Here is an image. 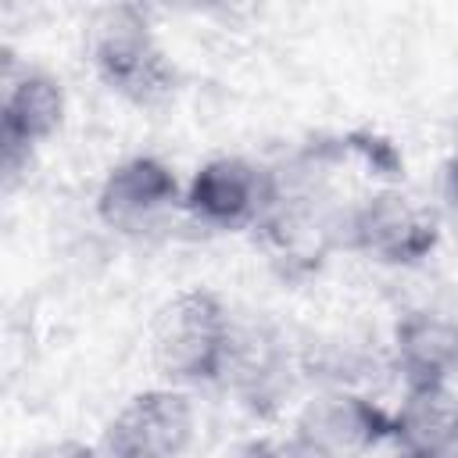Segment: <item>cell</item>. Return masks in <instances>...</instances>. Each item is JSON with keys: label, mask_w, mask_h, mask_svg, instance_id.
I'll list each match as a JSON object with an SVG mask.
<instances>
[{"label": "cell", "mask_w": 458, "mask_h": 458, "mask_svg": "<svg viewBox=\"0 0 458 458\" xmlns=\"http://www.w3.org/2000/svg\"><path fill=\"white\" fill-rule=\"evenodd\" d=\"M440 243V218L397 186L369 190L344 215V250L390 268L422 265Z\"/></svg>", "instance_id": "3"}, {"label": "cell", "mask_w": 458, "mask_h": 458, "mask_svg": "<svg viewBox=\"0 0 458 458\" xmlns=\"http://www.w3.org/2000/svg\"><path fill=\"white\" fill-rule=\"evenodd\" d=\"M222 383L233 386L250 411H268V404L290 394V354L268 333H236L233 361Z\"/></svg>", "instance_id": "11"}, {"label": "cell", "mask_w": 458, "mask_h": 458, "mask_svg": "<svg viewBox=\"0 0 458 458\" xmlns=\"http://www.w3.org/2000/svg\"><path fill=\"white\" fill-rule=\"evenodd\" d=\"M247 458H326L322 451H315L308 440H301L297 433H286L279 440H265V444H254Z\"/></svg>", "instance_id": "12"}, {"label": "cell", "mask_w": 458, "mask_h": 458, "mask_svg": "<svg viewBox=\"0 0 458 458\" xmlns=\"http://www.w3.org/2000/svg\"><path fill=\"white\" fill-rule=\"evenodd\" d=\"M64 86L47 68H18L7 54L4 61V100H0V161L7 182L32 161V154L57 136L64 125Z\"/></svg>", "instance_id": "7"}, {"label": "cell", "mask_w": 458, "mask_h": 458, "mask_svg": "<svg viewBox=\"0 0 458 458\" xmlns=\"http://www.w3.org/2000/svg\"><path fill=\"white\" fill-rule=\"evenodd\" d=\"M21 458H97V447H89L79 437H54V440L29 447Z\"/></svg>", "instance_id": "13"}, {"label": "cell", "mask_w": 458, "mask_h": 458, "mask_svg": "<svg viewBox=\"0 0 458 458\" xmlns=\"http://www.w3.org/2000/svg\"><path fill=\"white\" fill-rule=\"evenodd\" d=\"M404 390H440L458 379V322L440 311H408L390 340Z\"/></svg>", "instance_id": "9"}, {"label": "cell", "mask_w": 458, "mask_h": 458, "mask_svg": "<svg viewBox=\"0 0 458 458\" xmlns=\"http://www.w3.org/2000/svg\"><path fill=\"white\" fill-rule=\"evenodd\" d=\"M186 186L157 154H132L107 168L97 190V218L129 240H154L182 211Z\"/></svg>", "instance_id": "5"}, {"label": "cell", "mask_w": 458, "mask_h": 458, "mask_svg": "<svg viewBox=\"0 0 458 458\" xmlns=\"http://www.w3.org/2000/svg\"><path fill=\"white\" fill-rule=\"evenodd\" d=\"M390 422L394 411H386L369 394L351 386H326L304 401L290 433L308 440L326 458H365L390 440Z\"/></svg>", "instance_id": "8"}, {"label": "cell", "mask_w": 458, "mask_h": 458, "mask_svg": "<svg viewBox=\"0 0 458 458\" xmlns=\"http://www.w3.org/2000/svg\"><path fill=\"white\" fill-rule=\"evenodd\" d=\"M279 197V175L243 154H218L204 161L182 193V215L211 233L258 229Z\"/></svg>", "instance_id": "4"}, {"label": "cell", "mask_w": 458, "mask_h": 458, "mask_svg": "<svg viewBox=\"0 0 458 458\" xmlns=\"http://www.w3.org/2000/svg\"><path fill=\"white\" fill-rule=\"evenodd\" d=\"M197 437V408L182 386L132 394L104 426L107 458H182Z\"/></svg>", "instance_id": "6"}, {"label": "cell", "mask_w": 458, "mask_h": 458, "mask_svg": "<svg viewBox=\"0 0 458 458\" xmlns=\"http://www.w3.org/2000/svg\"><path fill=\"white\" fill-rule=\"evenodd\" d=\"M440 193H444V200L458 211V147L447 154V161H444V172H440Z\"/></svg>", "instance_id": "14"}, {"label": "cell", "mask_w": 458, "mask_h": 458, "mask_svg": "<svg viewBox=\"0 0 458 458\" xmlns=\"http://www.w3.org/2000/svg\"><path fill=\"white\" fill-rule=\"evenodd\" d=\"M236 326L215 290L193 286L165 301L150 322V361L168 386L222 383L233 361Z\"/></svg>", "instance_id": "1"}, {"label": "cell", "mask_w": 458, "mask_h": 458, "mask_svg": "<svg viewBox=\"0 0 458 458\" xmlns=\"http://www.w3.org/2000/svg\"><path fill=\"white\" fill-rule=\"evenodd\" d=\"M86 61L97 79L136 107H161L175 93V64L157 43L150 18L136 4L97 7L86 21Z\"/></svg>", "instance_id": "2"}, {"label": "cell", "mask_w": 458, "mask_h": 458, "mask_svg": "<svg viewBox=\"0 0 458 458\" xmlns=\"http://www.w3.org/2000/svg\"><path fill=\"white\" fill-rule=\"evenodd\" d=\"M386 444L394 458H458V394L451 386L404 390Z\"/></svg>", "instance_id": "10"}]
</instances>
